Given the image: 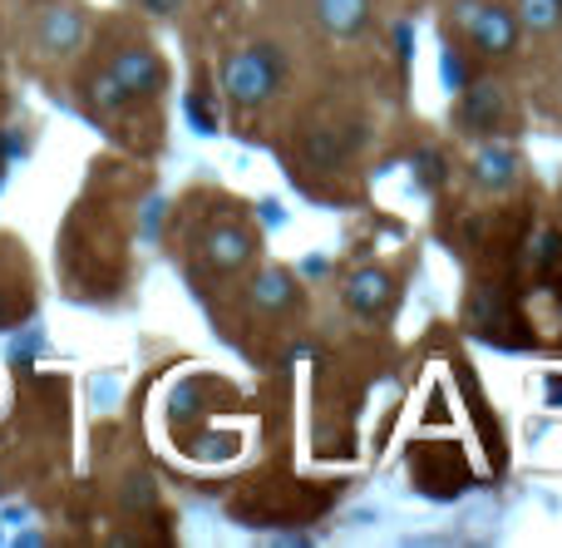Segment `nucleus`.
I'll return each mask as SVG.
<instances>
[{"label":"nucleus","mask_w":562,"mask_h":548,"mask_svg":"<svg viewBox=\"0 0 562 548\" xmlns=\"http://www.w3.org/2000/svg\"><path fill=\"white\" fill-rule=\"evenodd\" d=\"M85 40H89L85 5H75V0H59V5L40 10V20H35V49H40V55L69 59V55H79V49H85Z\"/></svg>","instance_id":"20e7f679"},{"label":"nucleus","mask_w":562,"mask_h":548,"mask_svg":"<svg viewBox=\"0 0 562 548\" xmlns=\"http://www.w3.org/2000/svg\"><path fill=\"white\" fill-rule=\"evenodd\" d=\"M469 168H474V183L484 188V193H508V188L518 183V168L524 164H518V154L508 144H494V138H488Z\"/></svg>","instance_id":"1a4fd4ad"},{"label":"nucleus","mask_w":562,"mask_h":548,"mask_svg":"<svg viewBox=\"0 0 562 548\" xmlns=\"http://www.w3.org/2000/svg\"><path fill=\"white\" fill-rule=\"evenodd\" d=\"M370 15H375V0H311V20H316L330 40L366 35Z\"/></svg>","instance_id":"0eeeda50"},{"label":"nucleus","mask_w":562,"mask_h":548,"mask_svg":"<svg viewBox=\"0 0 562 548\" xmlns=\"http://www.w3.org/2000/svg\"><path fill=\"white\" fill-rule=\"evenodd\" d=\"M85 99H89V109H94V114H124V109L134 104V99L124 94V85H119L109 69H94V75L85 79Z\"/></svg>","instance_id":"9b49d317"},{"label":"nucleus","mask_w":562,"mask_h":548,"mask_svg":"<svg viewBox=\"0 0 562 548\" xmlns=\"http://www.w3.org/2000/svg\"><path fill=\"white\" fill-rule=\"evenodd\" d=\"M548 401H553V405L562 401V376H558V381H553V385H548Z\"/></svg>","instance_id":"2eb2a0df"},{"label":"nucleus","mask_w":562,"mask_h":548,"mask_svg":"<svg viewBox=\"0 0 562 548\" xmlns=\"http://www.w3.org/2000/svg\"><path fill=\"white\" fill-rule=\"evenodd\" d=\"M154 500H158L154 480H148V474H128V480H124V504H128V510H148Z\"/></svg>","instance_id":"ddd939ff"},{"label":"nucleus","mask_w":562,"mask_h":548,"mask_svg":"<svg viewBox=\"0 0 562 548\" xmlns=\"http://www.w3.org/2000/svg\"><path fill=\"white\" fill-rule=\"evenodd\" d=\"M134 10H144V15H154V20H173L178 10H183V0H134Z\"/></svg>","instance_id":"4468645a"},{"label":"nucleus","mask_w":562,"mask_h":548,"mask_svg":"<svg viewBox=\"0 0 562 548\" xmlns=\"http://www.w3.org/2000/svg\"><path fill=\"white\" fill-rule=\"evenodd\" d=\"M395 292L400 287L385 267H360V272L346 277L340 302H346V312L360 316V322H380V316H390V306H395Z\"/></svg>","instance_id":"39448f33"},{"label":"nucleus","mask_w":562,"mask_h":548,"mask_svg":"<svg viewBox=\"0 0 562 548\" xmlns=\"http://www.w3.org/2000/svg\"><path fill=\"white\" fill-rule=\"evenodd\" d=\"M0 164H5V158H0Z\"/></svg>","instance_id":"f3484780"},{"label":"nucleus","mask_w":562,"mask_h":548,"mask_svg":"<svg viewBox=\"0 0 562 548\" xmlns=\"http://www.w3.org/2000/svg\"><path fill=\"white\" fill-rule=\"evenodd\" d=\"M0 322H5V287H0Z\"/></svg>","instance_id":"dca6fc26"},{"label":"nucleus","mask_w":562,"mask_h":548,"mask_svg":"<svg viewBox=\"0 0 562 548\" xmlns=\"http://www.w3.org/2000/svg\"><path fill=\"white\" fill-rule=\"evenodd\" d=\"M104 69L124 85V94L134 99V104L138 99H158L168 89V65L148 40H128V45H119L114 55L104 59Z\"/></svg>","instance_id":"7ed1b4c3"},{"label":"nucleus","mask_w":562,"mask_h":548,"mask_svg":"<svg viewBox=\"0 0 562 548\" xmlns=\"http://www.w3.org/2000/svg\"><path fill=\"white\" fill-rule=\"evenodd\" d=\"M514 20L524 35H553L562 30V0H514Z\"/></svg>","instance_id":"f8f14e48"},{"label":"nucleus","mask_w":562,"mask_h":548,"mask_svg":"<svg viewBox=\"0 0 562 548\" xmlns=\"http://www.w3.org/2000/svg\"><path fill=\"white\" fill-rule=\"evenodd\" d=\"M247 302L257 312H286V306H296V277L286 267H262L252 277V287H247Z\"/></svg>","instance_id":"9d476101"},{"label":"nucleus","mask_w":562,"mask_h":548,"mask_svg":"<svg viewBox=\"0 0 562 548\" xmlns=\"http://www.w3.org/2000/svg\"><path fill=\"white\" fill-rule=\"evenodd\" d=\"M281 79H286V65H281L277 45H243L223 65V99L237 114H252L277 94Z\"/></svg>","instance_id":"f03ea898"},{"label":"nucleus","mask_w":562,"mask_h":548,"mask_svg":"<svg viewBox=\"0 0 562 548\" xmlns=\"http://www.w3.org/2000/svg\"><path fill=\"white\" fill-rule=\"evenodd\" d=\"M504 119H508L504 85H494V79H474V85L464 89V99H459V128H464L469 138H494L498 128H504Z\"/></svg>","instance_id":"423d86ee"},{"label":"nucleus","mask_w":562,"mask_h":548,"mask_svg":"<svg viewBox=\"0 0 562 548\" xmlns=\"http://www.w3.org/2000/svg\"><path fill=\"white\" fill-rule=\"evenodd\" d=\"M449 25L484 59H514L524 45V25L514 20V5H498V0H454Z\"/></svg>","instance_id":"f257e3e1"},{"label":"nucleus","mask_w":562,"mask_h":548,"mask_svg":"<svg viewBox=\"0 0 562 548\" xmlns=\"http://www.w3.org/2000/svg\"><path fill=\"white\" fill-rule=\"evenodd\" d=\"M257 253V233L247 223H217L213 233H207V262L217 267V272H237V267H247Z\"/></svg>","instance_id":"6e6552de"}]
</instances>
